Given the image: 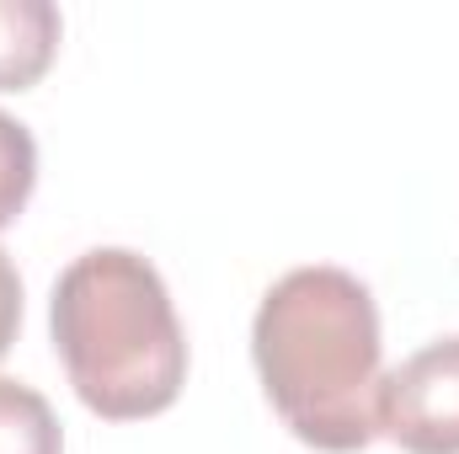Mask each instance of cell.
Here are the masks:
<instances>
[{
    "instance_id": "6da1fadb",
    "label": "cell",
    "mask_w": 459,
    "mask_h": 454,
    "mask_svg": "<svg viewBox=\"0 0 459 454\" xmlns=\"http://www.w3.org/2000/svg\"><path fill=\"white\" fill-rule=\"evenodd\" d=\"M251 358L283 428L321 454L379 439V305L347 267L283 273L251 321Z\"/></svg>"
},
{
    "instance_id": "7a4b0ae2",
    "label": "cell",
    "mask_w": 459,
    "mask_h": 454,
    "mask_svg": "<svg viewBox=\"0 0 459 454\" xmlns=\"http://www.w3.org/2000/svg\"><path fill=\"white\" fill-rule=\"evenodd\" d=\"M48 327L81 406L108 423L160 417L187 385V332L171 289L128 246L81 251L59 273Z\"/></svg>"
},
{
    "instance_id": "3957f363",
    "label": "cell",
    "mask_w": 459,
    "mask_h": 454,
    "mask_svg": "<svg viewBox=\"0 0 459 454\" xmlns=\"http://www.w3.org/2000/svg\"><path fill=\"white\" fill-rule=\"evenodd\" d=\"M379 439L406 454H459V332L379 380Z\"/></svg>"
},
{
    "instance_id": "277c9868",
    "label": "cell",
    "mask_w": 459,
    "mask_h": 454,
    "mask_svg": "<svg viewBox=\"0 0 459 454\" xmlns=\"http://www.w3.org/2000/svg\"><path fill=\"white\" fill-rule=\"evenodd\" d=\"M65 16L48 0H0V92H27L48 75Z\"/></svg>"
},
{
    "instance_id": "5b68a950",
    "label": "cell",
    "mask_w": 459,
    "mask_h": 454,
    "mask_svg": "<svg viewBox=\"0 0 459 454\" xmlns=\"http://www.w3.org/2000/svg\"><path fill=\"white\" fill-rule=\"evenodd\" d=\"M0 454H65L54 406L22 380H0Z\"/></svg>"
},
{
    "instance_id": "8992f818",
    "label": "cell",
    "mask_w": 459,
    "mask_h": 454,
    "mask_svg": "<svg viewBox=\"0 0 459 454\" xmlns=\"http://www.w3.org/2000/svg\"><path fill=\"white\" fill-rule=\"evenodd\" d=\"M38 188V139L27 123L0 113V230L16 225Z\"/></svg>"
},
{
    "instance_id": "52a82bcc",
    "label": "cell",
    "mask_w": 459,
    "mask_h": 454,
    "mask_svg": "<svg viewBox=\"0 0 459 454\" xmlns=\"http://www.w3.org/2000/svg\"><path fill=\"white\" fill-rule=\"evenodd\" d=\"M16 332H22V273H16L11 251L0 246V358L11 353Z\"/></svg>"
}]
</instances>
